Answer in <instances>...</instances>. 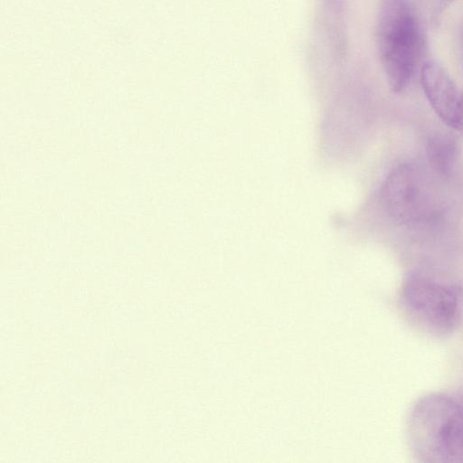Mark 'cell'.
<instances>
[{
    "label": "cell",
    "instance_id": "ffe728a7",
    "mask_svg": "<svg viewBox=\"0 0 463 463\" xmlns=\"http://www.w3.org/2000/svg\"><path fill=\"white\" fill-rule=\"evenodd\" d=\"M16 428L15 421L8 417L3 418L1 420V430L4 431H13Z\"/></svg>",
    "mask_w": 463,
    "mask_h": 463
},
{
    "label": "cell",
    "instance_id": "52a82bcc",
    "mask_svg": "<svg viewBox=\"0 0 463 463\" xmlns=\"http://www.w3.org/2000/svg\"><path fill=\"white\" fill-rule=\"evenodd\" d=\"M115 328L118 331H140L144 328V322L139 317H118Z\"/></svg>",
    "mask_w": 463,
    "mask_h": 463
},
{
    "label": "cell",
    "instance_id": "7a4b0ae2",
    "mask_svg": "<svg viewBox=\"0 0 463 463\" xmlns=\"http://www.w3.org/2000/svg\"><path fill=\"white\" fill-rule=\"evenodd\" d=\"M376 42L388 82L401 92L413 77L424 48L420 20L409 0H383Z\"/></svg>",
    "mask_w": 463,
    "mask_h": 463
},
{
    "label": "cell",
    "instance_id": "7c38bea8",
    "mask_svg": "<svg viewBox=\"0 0 463 463\" xmlns=\"http://www.w3.org/2000/svg\"><path fill=\"white\" fill-rule=\"evenodd\" d=\"M86 329L90 332H97L102 327V321L99 317L90 316L85 319Z\"/></svg>",
    "mask_w": 463,
    "mask_h": 463
},
{
    "label": "cell",
    "instance_id": "3957f363",
    "mask_svg": "<svg viewBox=\"0 0 463 463\" xmlns=\"http://www.w3.org/2000/svg\"><path fill=\"white\" fill-rule=\"evenodd\" d=\"M401 303L412 324L432 336H447L459 323L458 291L421 274L412 273L405 279Z\"/></svg>",
    "mask_w": 463,
    "mask_h": 463
},
{
    "label": "cell",
    "instance_id": "8fae6325",
    "mask_svg": "<svg viewBox=\"0 0 463 463\" xmlns=\"http://www.w3.org/2000/svg\"><path fill=\"white\" fill-rule=\"evenodd\" d=\"M15 326L14 320L7 316H2L0 318V328H1V335H7L8 333H11Z\"/></svg>",
    "mask_w": 463,
    "mask_h": 463
},
{
    "label": "cell",
    "instance_id": "2e32d148",
    "mask_svg": "<svg viewBox=\"0 0 463 463\" xmlns=\"http://www.w3.org/2000/svg\"><path fill=\"white\" fill-rule=\"evenodd\" d=\"M130 311V306L126 302H118L114 307V314L117 317L128 316Z\"/></svg>",
    "mask_w": 463,
    "mask_h": 463
},
{
    "label": "cell",
    "instance_id": "44dd1931",
    "mask_svg": "<svg viewBox=\"0 0 463 463\" xmlns=\"http://www.w3.org/2000/svg\"><path fill=\"white\" fill-rule=\"evenodd\" d=\"M114 347L110 344H104L100 348L101 356L105 359H110L114 355Z\"/></svg>",
    "mask_w": 463,
    "mask_h": 463
},
{
    "label": "cell",
    "instance_id": "277c9868",
    "mask_svg": "<svg viewBox=\"0 0 463 463\" xmlns=\"http://www.w3.org/2000/svg\"><path fill=\"white\" fill-rule=\"evenodd\" d=\"M426 175L413 164H402L385 178L380 205L392 222L415 225L437 217V199Z\"/></svg>",
    "mask_w": 463,
    "mask_h": 463
},
{
    "label": "cell",
    "instance_id": "d6986e66",
    "mask_svg": "<svg viewBox=\"0 0 463 463\" xmlns=\"http://www.w3.org/2000/svg\"><path fill=\"white\" fill-rule=\"evenodd\" d=\"M173 428L172 420L169 417H163L159 420V430L164 433L170 432Z\"/></svg>",
    "mask_w": 463,
    "mask_h": 463
},
{
    "label": "cell",
    "instance_id": "ba28073f",
    "mask_svg": "<svg viewBox=\"0 0 463 463\" xmlns=\"http://www.w3.org/2000/svg\"><path fill=\"white\" fill-rule=\"evenodd\" d=\"M0 370L5 374L14 371V359L9 353L1 352Z\"/></svg>",
    "mask_w": 463,
    "mask_h": 463
},
{
    "label": "cell",
    "instance_id": "5b68a950",
    "mask_svg": "<svg viewBox=\"0 0 463 463\" xmlns=\"http://www.w3.org/2000/svg\"><path fill=\"white\" fill-rule=\"evenodd\" d=\"M420 81L426 98L438 117L449 128L458 130L461 93L447 71L435 62H427L421 67Z\"/></svg>",
    "mask_w": 463,
    "mask_h": 463
},
{
    "label": "cell",
    "instance_id": "83f0119b",
    "mask_svg": "<svg viewBox=\"0 0 463 463\" xmlns=\"http://www.w3.org/2000/svg\"><path fill=\"white\" fill-rule=\"evenodd\" d=\"M1 301L5 304H12L14 301V295L9 291L2 292Z\"/></svg>",
    "mask_w": 463,
    "mask_h": 463
},
{
    "label": "cell",
    "instance_id": "484cf974",
    "mask_svg": "<svg viewBox=\"0 0 463 463\" xmlns=\"http://www.w3.org/2000/svg\"><path fill=\"white\" fill-rule=\"evenodd\" d=\"M44 445L46 446H55L57 442V437L52 432H47L43 436Z\"/></svg>",
    "mask_w": 463,
    "mask_h": 463
},
{
    "label": "cell",
    "instance_id": "30bf717a",
    "mask_svg": "<svg viewBox=\"0 0 463 463\" xmlns=\"http://www.w3.org/2000/svg\"><path fill=\"white\" fill-rule=\"evenodd\" d=\"M9 354L14 360L24 361L29 356V349L26 346L15 345Z\"/></svg>",
    "mask_w": 463,
    "mask_h": 463
},
{
    "label": "cell",
    "instance_id": "e0dca14e",
    "mask_svg": "<svg viewBox=\"0 0 463 463\" xmlns=\"http://www.w3.org/2000/svg\"><path fill=\"white\" fill-rule=\"evenodd\" d=\"M29 394H30V390L16 389L14 392V401L19 402H29Z\"/></svg>",
    "mask_w": 463,
    "mask_h": 463
},
{
    "label": "cell",
    "instance_id": "f1b7e54d",
    "mask_svg": "<svg viewBox=\"0 0 463 463\" xmlns=\"http://www.w3.org/2000/svg\"><path fill=\"white\" fill-rule=\"evenodd\" d=\"M459 131H463V92L461 93V116H460V124H459Z\"/></svg>",
    "mask_w": 463,
    "mask_h": 463
},
{
    "label": "cell",
    "instance_id": "f546056e",
    "mask_svg": "<svg viewBox=\"0 0 463 463\" xmlns=\"http://www.w3.org/2000/svg\"><path fill=\"white\" fill-rule=\"evenodd\" d=\"M460 52H461V56H462V60H463V29H462V33H461V36H460Z\"/></svg>",
    "mask_w": 463,
    "mask_h": 463
},
{
    "label": "cell",
    "instance_id": "7402d4cb",
    "mask_svg": "<svg viewBox=\"0 0 463 463\" xmlns=\"http://www.w3.org/2000/svg\"><path fill=\"white\" fill-rule=\"evenodd\" d=\"M129 429H130V426H129V423L128 420H126L124 419H119V420H116L115 430L118 432L125 433V432L128 431Z\"/></svg>",
    "mask_w": 463,
    "mask_h": 463
},
{
    "label": "cell",
    "instance_id": "5bb4252c",
    "mask_svg": "<svg viewBox=\"0 0 463 463\" xmlns=\"http://www.w3.org/2000/svg\"><path fill=\"white\" fill-rule=\"evenodd\" d=\"M89 293L84 288H77L71 293L72 301L82 305L88 301Z\"/></svg>",
    "mask_w": 463,
    "mask_h": 463
},
{
    "label": "cell",
    "instance_id": "603a6c76",
    "mask_svg": "<svg viewBox=\"0 0 463 463\" xmlns=\"http://www.w3.org/2000/svg\"><path fill=\"white\" fill-rule=\"evenodd\" d=\"M43 291L36 287L31 288L30 291L28 292L30 299L36 302L43 298Z\"/></svg>",
    "mask_w": 463,
    "mask_h": 463
},
{
    "label": "cell",
    "instance_id": "cb8c5ba5",
    "mask_svg": "<svg viewBox=\"0 0 463 463\" xmlns=\"http://www.w3.org/2000/svg\"><path fill=\"white\" fill-rule=\"evenodd\" d=\"M43 400V393L38 390H30L29 402L38 403Z\"/></svg>",
    "mask_w": 463,
    "mask_h": 463
},
{
    "label": "cell",
    "instance_id": "8992f818",
    "mask_svg": "<svg viewBox=\"0 0 463 463\" xmlns=\"http://www.w3.org/2000/svg\"><path fill=\"white\" fill-rule=\"evenodd\" d=\"M427 160L430 168L439 176H450L458 162V147L454 136L446 132H436L426 143Z\"/></svg>",
    "mask_w": 463,
    "mask_h": 463
},
{
    "label": "cell",
    "instance_id": "6da1fadb",
    "mask_svg": "<svg viewBox=\"0 0 463 463\" xmlns=\"http://www.w3.org/2000/svg\"><path fill=\"white\" fill-rule=\"evenodd\" d=\"M408 436L421 461L463 463V403L445 394L426 395L412 408Z\"/></svg>",
    "mask_w": 463,
    "mask_h": 463
},
{
    "label": "cell",
    "instance_id": "ac0fdd59",
    "mask_svg": "<svg viewBox=\"0 0 463 463\" xmlns=\"http://www.w3.org/2000/svg\"><path fill=\"white\" fill-rule=\"evenodd\" d=\"M88 426L87 420L82 417H77L73 419L71 422V428L76 431H81L85 430Z\"/></svg>",
    "mask_w": 463,
    "mask_h": 463
},
{
    "label": "cell",
    "instance_id": "9a60e30c",
    "mask_svg": "<svg viewBox=\"0 0 463 463\" xmlns=\"http://www.w3.org/2000/svg\"><path fill=\"white\" fill-rule=\"evenodd\" d=\"M30 460L33 462H40L46 460L43 448L35 447L30 449L29 452Z\"/></svg>",
    "mask_w": 463,
    "mask_h": 463
},
{
    "label": "cell",
    "instance_id": "4316f807",
    "mask_svg": "<svg viewBox=\"0 0 463 463\" xmlns=\"http://www.w3.org/2000/svg\"><path fill=\"white\" fill-rule=\"evenodd\" d=\"M90 373H98L101 370V364L98 361H88Z\"/></svg>",
    "mask_w": 463,
    "mask_h": 463
},
{
    "label": "cell",
    "instance_id": "4fadbf2b",
    "mask_svg": "<svg viewBox=\"0 0 463 463\" xmlns=\"http://www.w3.org/2000/svg\"><path fill=\"white\" fill-rule=\"evenodd\" d=\"M71 372L74 374L84 375L89 373L88 361H74L71 364Z\"/></svg>",
    "mask_w": 463,
    "mask_h": 463
},
{
    "label": "cell",
    "instance_id": "d4e9b609",
    "mask_svg": "<svg viewBox=\"0 0 463 463\" xmlns=\"http://www.w3.org/2000/svg\"><path fill=\"white\" fill-rule=\"evenodd\" d=\"M129 355L134 359H139L144 355V349L139 345H134L129 349Z\"/></svg>",
    "mask_w": 463,
    "mask_h": 463
},
{
    "label": "cell",
    "instance_id": "9c48e42d",
    "mask_svg": "<svg viewBox=\"0 0 463 463\" xmlns=\"http://www.w3.org/2000/svg\"><path fill=\"white\" fill-rule=\"evenodd\" d=\"M29 326L35 332L48 331V317H33L29 322Z\"/></svg>",
    "mask_w": 463,
    "mask_h": 463
}]
</instances>
